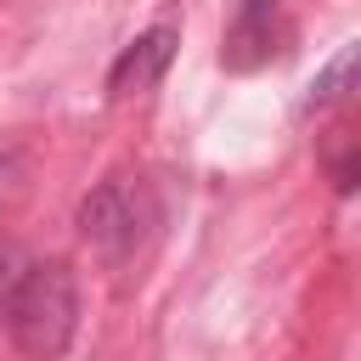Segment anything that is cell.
<instances>
[{"label": "cell", "mask_w": 361, "mask_h": 361, "mask_svg": "<svg viewBox=\"0 0 361 361\" xmlns=\"http://www.w3.org/2000/svg\"><path fill=\"white\" fill-rule=\"evenodd\" d=\"M6 327H11V344L34 361H56L73 344L79 282H73L68 259H34L28 271H17L11 299H6Z\"/></svg>", "instance_id": "6da1fadb"}, {"label": "cell", "mask_w": 361, "mask_h": 361, "mask_svg": "<svg viewBox=\"0 0 361 361\" xmlns=\"http://www.w3.org/2000/svg\"><path fill=\"white\" fill-rule=\"evenodd\" d=\"M152 226V192L141 175H107L85 203H79V237L107 259V265H124L141 237Z\"/></svg>", "instance_id": "7a4b0ae2"}, {"label": "cell", "mask_w": 361, "mask_h": 361, "mask_svg": "<svg viewBox=\"0 0 361 361\" xmlns=\"http://www.w3.org/2000/svg\"><path fill=\"white\" fill-rule=\"evenodd\" d=\"M282 51V0H237L231 23H226V45L220 62L231 73H254Z\"/></svg>", "instance_id": "3957f363"}, {"label": "cell", "mask_w": 361, "mask_h": 361, "mask_svg": "<svg viewBox=\"0 0 361 361\" xmlns=\"http://www.w3.org/2000/svg\"><path fill=\"white\" fill-rule=\"evenodd\" d=\"M175 45H180V34H175L169 23H158V28L135 34V39L113 56V68H107V96H135V90H152V85L169 73Z\"/></svg>", "instance_id": "277c9868"}, {"label": "cell", "mask_w": 361, "mask_h": 361, "mask_svg": "<svg viewBox=\"0 0 361 361\" xmlns=\"http://www.w3.org/2000/svg\"><path fill=\"white\" fill-rule=\"evenodd\" d=\"M350 79H355V45H344L316 79H310V90H305V102H299V113H327V107H338L344 96H350Z\"/></svg>", "instance_id": "5b68a950"}, {"label": "cell", "mask_w": 361, "mask_h": 361, "mask_svg": "<svg viewBox=\"0 0 361 361\" xmlns=\"http://www.w3.org/2000/svg\"><path fill=\"white\" fill-rule=\"evenodd\" d=\"M11 282H17V271H11V254H0V316H6V299H11Z\"/></svg>", "instance_id": "8992f818"}]
</instances>
